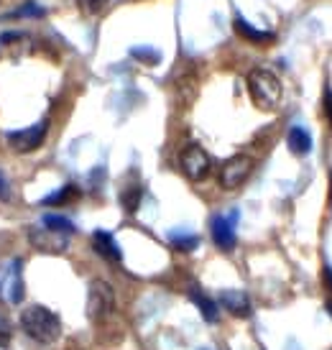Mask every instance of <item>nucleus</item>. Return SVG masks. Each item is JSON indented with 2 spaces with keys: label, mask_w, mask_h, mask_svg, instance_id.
<instances>
[{
  "label": "nucleus",
  "mask_w": 332,
  "mask_h": 350,
  "mask_svg": "<svg viewBox=\"0 0 332 350\" xmlns=\"http://www.w3.org/2000/svg\"><path fill=\"white\" fill-rule=\"evenodd\" d=\"M253 172V159L248 154H235L230 156L223 166H220V187L233 192L240 185H245V179Z\"/></svg>",
  "instance_id": "5"
},
{
  "label": "nucleus",
  "mask_w": 332,
  "mask_h": 350,
  "mask_svg": "<svg viewBox=\"0 0 332 350\" xmlns=\"http://www.w3.org/2000/svg\"><path fill=\"white\" fill-rule=\"evenodd\" d=\"M108 3L110 0H77L79 10H82V13H87V16H98V13H102Z\"/></svg>",
  "instance_id": "20"
},
{
  "label": "nucleus",
  "mask_w": 332,
  "mask_h": 350,
  "mask_svg": "<svg viewBox=\"0 0 332 350\" xmlns=\"http://www.w3.org/2000/svg\"><path fill=\"white\" fill-rule=\"evenodd\" d=\"M31 243L36 245L39 251L44 253H61L67 248V238L69 235L57 233V230H49V228H33L29 233Z\"/></svg>",
  "instance_id": "10"
},
{
  "label": "nucleus",
  "mask_w": 332,
  "mask_h": 350,
  "mask_svg": "<svg viewBox=\"0 0 332 350\" xmlns=\"http://www.w3.org/2000/svg\"><path fill=\"white\" fill-rule=\"evenodd\" d=\"M179 166H182V172H184L186 179H192V182H202L207 174H210V154H207L202 146H197V144H189V146L182 151L179 156Z\"/></svg>",
  "instance_id": "7"
},
{
  "label": "nucleus",
  "mask_w": 332,
  "mask_h": 350,
  "mask_svg": "<svg viewBox=\"0 0 332 350\" xmlns=\"http://www.w3.org/2000/svg\"><path fill=\"white\" fill-rule=\"evenodd\" d=\"M235 217L238 215H215L212 217V241H215L217 248H223V251H233L235 248Z\"/></svg>",
  "instance_id": "8"
},
{
  "label": "nucleus",
  "mask_w": 332,
  "mask_h": 350,
  "mask_svg": "<svg viewBox=\"0 0 332 350\" xmlns=\"http://www.w3.org/2000/svg\"><path fill=\"white\" fill-rule=\"evenodd\" d=\"M235 31H238V36L245 41H251V44H258V46H268V44H274L276 36L271 33V31H258L253 29L248 21H243L240 16L235 18Z\"/></svg>",
  "instance_id": "13"
},
{
  "label": "nucleus",
  "mask_w": 332,
  "mask_h": 350,
  "mask_svg": "<svg viewBox=\"0 0 332 350\" xmlns=\"http://www.w3.org/2000/svg\"><path fill=\"white\" fill-rule=\"evenodd\" d=\"M141 187L138 185H128L126 189H123V195H120V202H123V207H126V213H136L138 204H141Z\"/></svg>",
  "instance_id": "18"
},
{
  "label": "nucleus",
  "mask_w": 332,
  "mask_h": 350,
  "mask_svg": "<svg viewBox=\"0 0 332 350\" xmlns=\"http://www.w3.org/2000/svg\"><path fill=\"white\" fill-rule=\"evenodd\" d=\"M46 131H49V120H39L36 126H29V128H23V131H10V133H5V144H8L16 154H29V151H36V148L44 144Z\"/></svg>",
  "instance_id": "6"
},
{
  "label": "nucleus",
  "mask_w": 332,
  "mask_h": 350,
  "mask_svg": "<svg viewBox=\"0 0 332 350\" xmlns=\"http://www.w3.org/2000/svg\"><path fill=\"white\" fill-rule=\"evenodd\" d=\"M322 113L324 118H327V123L332 126V90H327L324 92V100H322Z\"/></svg>",
  "instance_id": "22"
},
{
  "label": "nucleus",
  "mask_w": 332,
  "mask_h": 350,
  "mask_svg": "<svg viewBox=\"0 0 332 350\" xmlns=\"http://www.w3.org/2000/svg\"><path fill=\"white\" fill-rule=\"evenodd\" d=\"M330 185H332V174H330ZM330 204H332V197H330Z\"/></svg>",
  "instance_id": "26"
},
{
  "label": "nucleus",
  "mask_w": 332,
  "mask_h": 350,
  "mask_svg": "<svg viewBox=\"0 0 332 350\" xmlns=\"http://www.w3.org/2000/svg\"><path fill=\"white\" fill-rule=\"evenodd\" d=\"M189 299L199 307V312H202V317H205L207 322H217V301L210 299L199 286H192V289H189Z\"/></svg>",
  "instance_id": "15"
},
{
  "label": "nucleus",
  "mask_w": 332,
  "mask_h": 350,
  "mask_svg": "<svg viewBox=\"0 0 332 350\" xmlns=\"http://www.w3.org/2000/svg\"><path fill=\"white\" fill-rule=\"evenodd\" d=\"M79 197V189L74 185H64L59 192H54V195L44 197V204H67V202H74Z\"/></svg>",
  "instance_id": "17"
},
{
  "label": "nucleus",
  "mask_w": 332,
  "mask_h": 350,
  "mask_svg": "<svg viewBox=\"0 0 332 350\" xmlns=\"http://www.w3.org/2000/svg\"><path fill=\"white\" fill-rule=\"evenodd\" d=\"M31 51V36L23 31H8L0 36V59H20Z\"/></svg>",
  "instance_id": "9"
},
{
  "label": "nucleus",
  "mask_w": 332,
  "mask_h": 350,
  "mask_svg": "<svg viewBox=\"0 0 332 350\" xmlns=\"http://www.w3.org/2000/svg\"><path fill=\"white\" fill-rule=\"evenodd\" d=\"M92 245H95V251L105 258V261H113V263H120L123 258V253H120V245L115 243V238L105 230H98V233H92Z\"/></svg>",
  "instance_id": "12"
},
{
  "label": "nucleus",
  "mask_w": 332,
  "mask_h": 350,
  "mask_svg": "<svg viewBox=\"0 0 332 350\" xmlns=\"http://www.w3.org/2000/svg\"><path fill=\"white\" fill-rule=\"evenodd\" d=\"M286 144H289V151L296 156H307L312 151V136L309 131H304L302 126H294L286 136Z\"/></svg>",
  "instance_id": "14"
},
{
  "label": "nucleus",
  "mask_w": 332,
  "mask_h": 350,
  "mask_svg": "<svg viewBox=\"0 0 332 350\" xmlns=\"http://www.w3.org/2000/svg\"><path fill=\"white\" fill-rule=\"evenodd\" d=\"M23 263L20 258H8L0 263V299L18 304L23 299Z\"/></svg>",
  "instance_id": "3"
},
{
  "label": "nucleus",
  "mask_w": 332,
  "mask_h": 350,
  "mask_svg": "<svg viewBox=\"0 0 332 350\" xmlns=\"http://www.w3.org/2000/svg\"><path fill=\"white\" fill-rule=\"evenodd\" d=\"M41 13H44V10L36 8L33 3H29V5H26V8H20L18 13H16V16H41Z\"/></svg>",
  "instance_id": "23"
},
{
  "label": "nucleus",
  "mask_w": 332,
  "mask_h": 350,
  "mask_svg": "<svg viewBox=\"0 0 332 350\" xmlns=\"http://www.w3.org/2000/svg\"><path fill=\"white\" fill-rule=\"evenodd\" d=\"M41 225H44V228H49V230H57V233H64V235L74 233V225H72V220L61 217V215H44Z\"/></svg>",
  "instance_id": "16"
},
{
  "label": "nucleus",
  "mask_w": 332,
  "mask_h": 350,
  "mask_svg": "<svg viewBox=\"0 0 332 350\" xmlns=\"http://www.w3.org/2000/svg\"><path fill=\"white\" fill-rule=\"evenodd\" d=\"M115 310V294H113V286L108 282H95L89 284L87 292V317L92 322H102L105 317H110Z\"/></svg>",
  "instance_id": "4"
},
{
  "label": "nucleus",
  "mask_w": 332,
  "mask_h": 350,
  "mask_svg": "<svg viewBox=\"0 0 332 350\" xmlns=\"http://www.w3.org/2000/svg\"><path fill=\"white\" fill-rule=\"evenodd\" d=\"M20 327L29 338H33L41 345H51L61 335L59 314L51 312L49 307H44V304H29L26 310L20 312Z\"/></svg>",
  "instance_id": "1"
},
{
  "label": "nucleus",
  "mask_w": 332,
  "mask_h": 350,
  "mask_svg": "<svg viewBox=\"0 0 332 350\" xmlns=\"http://www.w3.org/2000/svg\"><path fill=\"white\" fill-rule=\"evenodd\" d=\"M169 241H171V245H174L176 251H195L197 245H199V238L192 233H171Z\"/></svg>",
  "instance_id": "19"
},
{
  "label": "nucleus",
  "mask_w": 332,
  "mask_h": 350,
  "mask_svg": "<svg viewBox=\"0 0 332 350\" xmlns=\"http://www.w3.org/2000/svg\"><path fill=\"white\" fill-rule=\"evenodd\" d=\"M245 85H248V95H251V100H253V105L258 110H276L279 107L283 90L274 72L261 67L253 69L245 79Z\"/></svg>",
  "instance_id": "2"
},
{
  "label": "nucleus",
  "mask_w": 332,
  "mask_h": 350,
  "mask_svg": "<svg viewBox=\"0 0 332 350\" xmlns=\"http://www.w3.org/2000/svg\"><path fill=\"white\" fill-rule=\"evenodd\" d=\"M10 338H13V327L5 314H0V348H8Z\"/></svg>",
  "instance_id": "21"
},
{
  "label": "nucleus",
  "mask_w": 332,
  "mask_h": 350,
  "mask_svg": "<svg viewBox=\"0 0 332 350\" xmlns=\"http://www.w3.org/2000/svg\"><path fill=\"white\" fill-rule=\"evenodd\" d=\"M217 304L230 312L233 317H251V299L240 289H223L217 297Z\"/></svg>",
  "instance_id": "11"
},
{
  "label": "nucleus",
  "mask_w": 332,
  "mask_h": 350,
  "mask_svg": "<svg viewBox=\"0 0 332 350\" xmlns=\"http://www.w3.org/2000/svg\"><path fill=\"white\" fill-rule=\"evenodd\" d=\"M322 276H324V286H327V292H330V307H332V269L330 266H324Z\"/></svg>",
  "instance_id": "24"
},
{
  "label": "nucleus",
  "mask_w": 332,
  "mask_h": 350,
  "mask_svg": "<svg viewBox=\"0 0 332 350\" xmlns=\"http://www.w3.org/2000/svg\"><path fill=\"white\" fill-rule=\"evenodd\" d=\"M5 197H8V179L0 172V200H5Z\"/></svg>",
  "instance_id": "25"
}]
</instances>
